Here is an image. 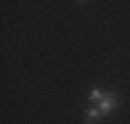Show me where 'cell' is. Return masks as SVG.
Segmentation results:
<instances>
[{"label": "cell", "mask_w": 130, "mask_h": 124, "mask_svg": "<svg viewBox=\"0 0 130 124\" xmlns=\"http://www.w3.org/2000/svg\"><path fill=\"white\" fill-rule=\"evenodd\" d=\"M116 95L113 93H107V95H103V99L97 103V107H99V112H101V116H107V114H111V110L116 107Z\"/></svg>", "instance_id": "obj_1"}, {"label": "cell", "mask_w": 130, "mask_h": 124, "mask_svg": "<svg viewBox=\"0 0 130 124\" xmlns=\"http://www.w3.org/2000/svg\"><path fill=\"white\" fill-rule=\"evenodd\" d=\"M101 116V112H99V107H91V110L87 112V122L89 124H93V122H97V118Z\"/></svg>", "instance_id": "obj_2"}, {"label": "cell", "mask_w": 130, "mask_h": 124, "mask_svg": "<svg viewBox=\"0 0 130 124\" xmlns=\"http://www.w3.org/2000/svg\"><path fill=\"white\" fill-rule=\"evenodd\" d=\"M89 99H91V101H97V103H99V101L103 99V95H101V93L97 91V89H93V91L89 93Z\"/></svg>", "instance_id": "obj_3"}]
</instances>
